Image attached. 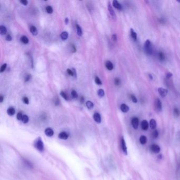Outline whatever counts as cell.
<instances>
[{"instance_id":"obj_1","label":"cell","mask_w":180,"mask_h":180,"mask_svg":"<svg viewBox=\"0 0 180 180\" xmlns=\"http://www.w3.org/2000/svg\"><path fill=\"white\" fill-rule=\"evenodd\" d=\"M34 146L37 150L40 152H42L44 150V144L41 137H39L36 140Z\"/></svg>"},{"instance_id":"obj_2","label":"cell","mask_w":180,"mask_h":180,"mask_svg":"<svg viewBox=\"0 0 180 180\" xmlns=\"http://www.w3.org/2000/svg\"><path fill=\"white\" fill-rule=\"evenodd\" d=\"M144 50L145 51L148 55H151L152 53V48L151 45V41L150 40H146L145 41L144 44Z\"/></svg>"},{"instance_id":"obj_3","label":"cell","mask_w":180,"mask_h":180,"mask_svg":"<svg viewBox=\"0 0 180 180\" xmlns=\"http://www.w3.org/2000/svg\"><path fill=\"white\" fill-rule=\"evenodd\" d=\"M155 108L156 110L157 111H158V112H159V111H162V102L158 98H157L155 101Z\"/></svg>"},{"instance_id":"obj_4","label":"cell","mask_w":180,"mask_h":180,"mask_svg":"<svg viewBox=\"0 0 180 180\" xmlns=\"http://www.w3.org/2000/svg\"><path fill=\"white\" fill-rule=\"evenodd\" d=\"M151 150L154 153H158L161 151V148L158 145L154 144L151 145Z\"/></svg>"},{"instance_id":"obj_5","label":"cell","mask_w":180,"mask_h":180,"mask_svg":"<svg viewBox=\"0 0 180 180\" xmlns=\"http://www.w3.org/2000/svg\"><path fill=\"white\" fill-rule=\"evenodd\" d=\"M158 92L159 94V95L162 97H165L167 95L168 90L165 88H158Z\"/></svg>"},{"instance_id":"obj_6","label":"cell","mask_w":180,"mask_h":180,"mask_svg":"<svg viewBox=\"0 0 180 180\" xmlns=\"http://www.w3.org/2000/svg\"><path fill=\"white\" fill-rule=\"evenodd\" d=\"M121 145H122V150L123 151L124 153L125 154V155H127V147H126V143L125 139H124L123 137H122L121 138Z\"/></svg>"},{"instance_id":"obj_7","label":"cell","mask_w":180,"mask_h":180,"mask_svg":"<svg viewBox=\"0 0 180 180\" xmlns=\"http://www.w3.org/2000/svg\"><path fill=\"white\" fill-rule=\"evenodd\" d=\"M139 124V120L138 118L134 117L132 119V125L134 129H137Z\"/></svg>"},{"instance_id":"obj_8","label":"cell","mask_w":180,"mask_h":180,"mask_svg":"<svg viewBox=\"0 0 180 180\" xmlns=\"http://www.w3.org/2000/svg\"><path fill=\"white\" fill-rule=\"evenodd\" d=\"M58 137L61 139H64V140L67 139L68 137H69V134H68L67 132H62L59 134Z\"/></svg>"},{"instance_id":"obj_9","label":"cell","mask_w":180,"mask_h":180,"mask_svg":"<svg viewBox=\"0 0 180 180\" xmlns=\"http://www.w3.org/2000/svg\"><path fill=\"white\" fill-rule=\"evenodd\" d=\"M44 133L45 135H47L48 137H52L54 134V132L52 128H47L44 130Z\"/></svg>"},{"instance_id":"obj_10","label":"cell","mask_w":180,"mask_h":180,"mask_svg":"<svg viewBox=\"0 0 180 180\" xmlns=\"http://www.w3.org/2000/svg\"><path fill=\"white\" fill-rule=\"evenodd\" d=\"M93 117L95 121L97 122V123H101V116L100 115V114L98 113H95L94 114Z\"/></svg>"},{"instance_id":"obj_11","label":"cell","mask_w":180,"mask_h":180,"mask_svg":"<svg viewBox=\"0 0 180 180\" xmlns=\"http://www.w3.org/2000/svg\"><path fill=\"white\" fill-rule=\"evenodd\" d=\"M148 126H149V125H148V123L147 121L144 120V121H142V123H141V127L143 130H147L148 128Z\"/></svg>"},{"instance_id":"obj_12","label":"cell","mask_w":180,"mask_h":180,"mask_svg":"<svg viewBox=\"0 0 180 180\" xmlns=\"http://www.w3.org/2000/svg\"><path fill=\"white\" fill-rule=\"evenodd\" d=\"M108 11H109V12L110 14V15H111V16H112L114 19L116 18L115 13V12H114L113 8L112 7H111V5H110V3H109L108 5Z\"/></svg>"},{"instance_id":"obj_13","label":"cell","mask_w":180,"mask_h":180,"mask_svg":"<svg viewBox=\"0 0 180 180\" xmlns=\"http://www.w3.org/2000/svg\"><path fill=\"white\" fill-rule=\"evenodd\" d=\"M113 5L114 7L117 8V10H122V5L120 4L117 1H116V0H114V1H113Z\"/></svg>"},{"instance_id":"obj_14","label":"cell","mask_w":180,"mask_h":180,"mask_svg":"<svg viewBox=\"0 0 180 180\" xmlns=\"http://www.w3.org/2000/svg\"><path fill=\"white\" fill-rule=\"evenodd\" d=\"M106 67L107 69L109 70H112L114 68V65L113 64H112V62H110V61H107L106 62Z\"/></svg>"},{"instance_id":"obj_15","label":"cell","mask_w":180,"mask_h":180,"mask_svg":"<svg viewBox=\"0 0 180 180\" xmlns=\"http://www.w3.org/2000/svg\"><path fill=\"white\" fill-rule=\"evenodd\" d=\"M121 109L122 112L127 113V111H128V110H129L130 108L127 105H126L125 104H122L121 106Z\"/></svg>"},{"instance_id":"obj_16","label":"cell","mask_w":180,"mask_h":180,"mask_svg":"<svg viewBox=\"0 0 180 180\" xmlns=\"http://www.w3.org/2000/svg\"><path fill=\"white\" fill-rule=\"evenodd\" d=\"M156 125H157V124H156V122L155 121V120L154 119H151V121L150 122V127L152 128V129L154 130L156 128Z\"/></svg>"},{"instance_id":"obj_17","label":"cell","mask_w":180,"mask_h":180,"mask_svg":"<svg viewBox=\"0 0 180 180\" xmlns=\"http://www.w3.org/2000/svg\"><path fill=\"white\" fill-rule=\"evenodd\" d=\"M15 113V110L13 107L8 108L7 110V113L9 116H13Z\"/></svg>"},{"instance_id":"obj_18","label":"cell","mask_w":180,"mask_h":180,"mask_svg":"<svg viewBox=\"0 0 180 180\" xmlns=\"http://www.w3.org/2000/svg\"><path fill=\"white\" fill-rule=\"evenodd\" d=\"M68 36H69V34L66 31H64L62 32L61 34V38L63 40H65L68 38Z\"/></svg>"},{"instance_id":"obj_19","label":"cell","mask_w":180,"mask_h":180,"mask_svg":"<svg viewBox=\"0 0 180 180\" xmlns=\"http://www.w3.org/2000/svg\"><path fill=\"white\" fill-rule=\"evenodd\" d=\"M30 32L33 36H36L38 35V31H37L36 28L35 26H31L30 29Z\"/></svg>"},{"instance_id":"obj_20","label":"cell","mask_w":180,"mask_h":180,"mask_svg":"<svg viewBox=\"0 0 180 180\" xmlns=\"http://www.w3.org/2000/svg\"><path fill=\"white\" fill-rule=\"evenodd\" d=\"M139 141L140 143L143 145H144L147 142V137L145 136L142 135L139 138Z\"/></svg>"},{"instance_id":"obj_21","label":"cell","mask_w":180,"mask_h":180,"mask_svg":"<svg viewBox=\"0 0 180 180\" xmlns=\"http://www.w3.org/2000/svg\"><path fill=\"white\" fill-rule=\"evenodd\" d=\"M7 32V28H5L4 26H3V25H1L0 27V33H1V35H4L6 34Z\"/></svg>"},{"instance_id":"obj_22","label":"cell","mask_w":180,"mask_h":180,"mask_svg":"<svg viewBox=\"0 0 180 180\" xmlns=\"http://www.w3.org/2000/svg\"><path fill=\"white\" fill-rule=\"evenodd\" d=\"M76 29L77 31V34L79 36H81L82 35V31L81 29V28L79 26V25H76Z\"/></svg>"},{"instance_id":"obj_23","label":"cell","mask_w":180,"mask_h":180,"mask_svg":"<svg viewBox=\"0 0 180 180\" xmlns=\"http://www.w3.org/2000/svg\"><path fill=\"white\" fill-rule=\"evenodd\" d=\"M21 41L23 43V44H27L29 43V39L28 38V37L23 36H22L21 38Z\"/></svg>"},{"instance_id":"obj_24","label":"cell","mask_w":180,"mask_h":180,"mask_svg":"<svg viewBox=\"0 0 180 180\" xmlns=\"http://www.w3.org/2000/svg\"><path fill=\"white\" fill-rule=\"evenodd\" d=\"M130 35L131 36H132V38L135 40H136L137 39V34L134 31V30L133 29H130Z\"/></svg>"},{"instance_id":"obj_25","label":"cell","mask_w":180,"mask_h":180,"mask_svg":"<svg viewBox=\"0 0 180 180\" xmlns=\"http://www.w3.org/2000/svg\"><path fill=\"white\" fill-rule=\"evenodd\" d=\"M86 106L89 109H91L94 108V104L91 101H87L86 102Z\"/></svg>"},{"instance_id":"obj_26","label":"cell","mask_w":180,"mask_h":180,"mask_svg":"<svg viewBox=\"0 0 180 180\" xmlns=\"http://www.w3.org/2000/svg\"><path fill=\"white\" fill-rule=\"evenodd\" d=\"M97 94H98V95L100 97H102L105 95V92L103 89H99L97 91Z\"/></svg>"},{"instance_id":"obj_27","label":"cell","mask_w":180,"mask_h":180,"mask_svg":"<svg viewBox=\"0 0 180 180\" xmlns=\"http://www.w3.org/2000/svg\"><path fill=\"white\" fill-rule=\"evenodd\" d=\"M22 121L24 124L28 123L29 122V117L27 115H23L22 119Z\"/></svg>"},{"instance_id":"obj_28","label":"cell","mask_w":180,"mask_h":180,"mask_svg":"<svg viewBox=\"0 0 180 180\" xmlns=\"http://www.w3.org/2000/svg\"><path fill=\"white\" fill-rule=\"evenodd\" d=\"M152 136L154 138H156L158 136V132L157 130H154V131L152 132Z\"/></svg>"},{"instance_id":"obj_29","label":"cell","mask_w":180,"mask_h":180,"mask_svg":"<svg viewBox=\"0 0 180 180\" xmlns=\"http://www.w3.org/2000/svg\"><path fill=\"white\" fill-rule=\"evenodd\" d=\"M158 58H159V60L161 61L164 60L165 59V56L164 55V53H163L162 52H159V53H158Z\"/></svg>"},{"instance_id":"obj_30","label":"cell","mask_w":180,"mask_h":180,"mask_svg":"<svg viewBox=\"0 0 180 180\" xmlns=\"http://www.w3.org/2000/svg\"><path fill=\"white\" fill-rule=\"evenodd\" d=\"M46 11L49 14H51L53 12V8L51 6H48L46 7Z\"/></svg>"},{"instance_id":"obj_31","label":"cell","mask_w":180,"mask_h":180,"mask_svg":"<svg viewBox=\"0 0 180 180\" xmlns=\"http://www.w3.org/2000/svg\"><path fill=\"white\" fill-rule=\"evenodd\" d=\"M95 81L96 84L98 85H102V82L101 81V80L99 78V77H96L95 78Z\"/></svg>"},{"instance_id":"obj_32","label":"cell","mask_w":180,"mask_h":180,"mask_svg":"<svg viewBox=\"0 0 180 180\" xmlns=\"http://www.w3.org/2000/svg\"><path fill=\"white\" fill-rule=\"evenodd\" d=\"M71 96H72V97L73 98H77L78 96V94H77L76 91L74 90H72V91H71Z\"/></svg>"},{"instance_id":"obj_33","label":"cell","mask_w":180,"mask_h":180,"mask_svg":"<svg viewBox=\"0 0 180 180\" xmlns=\"http://www.w3.org/2000/svg\"><path fill=\"white\" fill-rule=\"evenodd\" d=\"M22 101L23 103L25 104H29V100L27 98V97H24L22 99Z\"/></svg>"},{"instance_id":"obj_34","label":"cell","mask_w":180,"mask_h":180,"mask_svg":"<svg viewBox=\"0 0 180 180\" xmlns=\"http://www.w3.org/2000/svg\"><path fill=\"white\" fill-rule=\"evenodd\" d=\"M23 116V115H22V114L21 112H19L18 113V114H17L16 118L19 120V121H22Z\"/></svg>"},{"instance_id":"obj_35","label":"cell","mask_w":180,"mask_h":180,"mask_svg":"<svg viewBox=\"0 0 180 180\" xmlns=\"http://www.w3.org/2000/svg\"><path fill=\"white\" fill-rule=\"evenodd\" d=\"M7 67V64H4L3 65H2L1 68V70H0V72H3V71H4L5 70V69H6Z\"/></svg>"},{"instance_id":"obj_36","label":"cell","mask_w":180,"mask_h":180,"mask_svg":"<svg viewBox=\"0 0 180 180\" xmlns=\"http://www.w3.org/2000/svg\"><path fill=\"white\" fill-rule=\"evenodd\" d=\"M60 95L64 98L65 100H68V96L67 95V94H65L64 91H61L60 93Z\"/></svg>"},{"instance_id":"obj_37","label":"cell","mask_w":180,"mask_h":180,"mask_svg":"<svg viewBox=\"0 0 180 180\" xmlns=\"http://www.w3.org/2000/svg\"><path fill=\"white\" fill-rule=\"evenodd\" d=\"M67 72L68 75H69L70 76H74V73H73V71L72 70H71L70 69H68L67 70Z\"/></svg>"},{"instance_id":"obj_38","label":"cell","mask_w":180,"mask_h":180,"mask_svg":"<svg viewBox=\"0 0 180 180\" xmlns=\"http://www.w3.org/2000/svg\"><path fill=\"white\" fill-rule=\"evenodd\" d=\"M131 98H132V101L133 102H134V103H136V102H137V99H136V97L135 96H134V95L131 96Z\"/></svg>"},{"instance_id":"obj_39","label":"cell","mask_w":180,"mask_h":180,"mask_svg":"<svg viewBox=\"0 0 180 180\" xmlns=\"http://www.w3.org/2000/svg\"><path fill=\"white\" fill-rule=\"evenodd\" d=\"M20 2L24 5H27L28 3V2L27 0H21V1H20Z\"/></svg>"},{"instance_id":"obj_40","label":"cell","mask_w":180,"mask_h":180,"mask_svg":"<svg viewBox=\"0 0 180 180\" xmlns=\"http://www.w3.org/2000/svg\"><path fill=\"white\" fill-rule=\"evenodd\" d=\"M31 75H28L27 76H25V81L27 82V81H28L29 80H30V79L31 78Z\"/></svg>"},{"instance_id":"obj_41","label":"cell","mask_w":180,"mask_h":180,"mask_svg":"<svg viewBox=\"0 0 180 180\" xmlns=\"http://www.w3.org/2000/svg\"><path fill=\"white\" fill-rule=\"evenodd\" d=\"M12 36H11L10 35H7V36H6V40L8 41H11V40H12Z\"/></svg>"},{"instance_id":"obj_42","label":"cell","mask_w":180,"mask_h":180,"mask_svg":"<svg viewBox=\"0 0 180 180\" xmlns=\"http://www.w3.org/2000/svg\"><path fill=\"white\" fill-rule=\"evenodd\" d=\"M115 84L117 86H118L120 84V80L118 78H116L115 79Z\"/></svg>"},{"instance_id":"obj_43","label":"cell","mask_w":180,"mask_h":180,"mask_svg":"<svg viewBox=\"0 0 180 180\" xmlns=\"http://www.w3.org/2000/svg\"><path fill=\"white\" fill-rule=\"evenodd\" d=\"M112 40L114 42H116L117 40V36L116 35H113L112 36Z\"/></svg>"},{"instance_id":"obj_44","label":"cell","mask_w":180,"mask_h":180,"mask_svg":"<svg viewBox=\"0 0 180 180\" xmlns=\"http://www.w3.org/2000/svg\"><path fill=\"white\" fill-rule=\"evenodd\" d=\"M174 114H175V115L176 116H179V114H180V113H179V109H177V108H175V109H174Z\"/></svg>"},{"instance_id":"obj_45","label":"cell","mask_w":180,"mask_h":180,"mask_svg":"<svg viewBox=\"0 0 180 180\" xmlns=\"http://www.w3.org/2000/svg\"><path fill=\"white\" fill-rule=\"evenodd\" d=\"M172 73H171L170 72H168L166 74V78H168V79H170V78H171V77H172Z\"/></svg>"},{"instance_id":"obj_46","label":"cell","mask_w":180,"mask_h":180,"mask_svg":"<svg viewBox=\"0 0 180 180\" xmlns=\"http://www.w3.org/2000/svg\"><path fill=\"white\" fill-rule=\"evenodd\" d=\"M3 99H4V97H3V96L2 95H1V96H0V102H2L3 101Z\"/></svg>"},{"instance_id":"obj_47","label":"cell","mask_w":180,"mask_h":180,"mask_svg":"<svg viewBox=\"0 0 180 180\" xmlns=\"http://www.w3.org/2000/svg\"><path fill=\"white\" fill-rule=\"evenodd\" d=\"M65 24H68V23H69V19H68V18H65Z\"/></svg>"},{"instance_id":"obj_48","label":"cell","mask_w":180,"mask_h":180,"mask_svg":"<svg viewBox=\"0 0 180 180\" xmlns=\"http://www.w3.org/2000/svg\"><path fill=\"white\" fill-rule=\"evenodd\" d=\"M80 101H81V102H83L84 101V98L83 97H81L80 98Z\"/></svg>"},{"instance_id":"obj_49","label":"cell","mask_w":180,"mask_h":180,"mask_svg":"<svg viewBox=\"0 0 180 180\" xmlns=\"http://www.w3.org/2000/svg\"><path fill=\"white\" fill-rule=\"evenodd\" d=\"M149 77H150V78H151V79H153V77H152V75H149Z\"/></svg>"}]
</instances>
